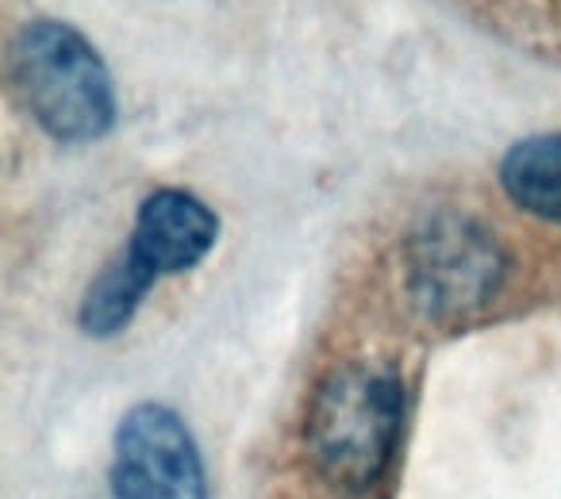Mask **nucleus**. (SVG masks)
I'll list each match as a JSON object with an SVG mask.
<instances>
[{
  "label": "nucleus",
  "mask_w": 561,
  "mask_h": 499,
  "mask_svg": "<svg viewBox=\"0 0 561 499\" xmlns=\"http://www.w3.org/2000/svg\"><path fill=\"white\" fill-rule=\"evenodd\" d=\"M404 422V384L377 365H346L323 381L308 415V450L331 488L362 496L385 476Z\"/></svg>",
  "instance_id": "nucleus-1"
},
{
  "label": "nucleus",
  "mask_w": 561,
  "mask_h": 499,
  "mask_svg": "<svg viewBox=\"0 0 561 499\" xmlns=\"http://www.w3.org/2000/svg\"><path fill=\"white\" fill-rule=\"evenodd\" d=\"M12 78L47 135L93 142L116 124V89L85 35L58 20H35L12 43Z\"/></svg>",
  "instance_id": "nucleus-2"
},
{
  "label": "nucleus",
  "mask_w": 561,
  "mask_h": 499,
  "mask_svg": "<svg viewBox=\"0 0 561 499\" xmlns=\"http://www.w3.org/2000/svg\"><path fill=\"white\" fill-rule=\"evenodd\" d=\"M500 185L523 211L561 223V135H530L500 162Z\"/></svg>",
  "instance_id": "nucleus-6"
},
{
  "label": "nucleus",
  "mask_w": 561,
  "mask_h": 499,
  "mask_svg": "<svg viewBox=\"0 0 561 499\" xmlns=\"http://www.w3.org/2000/svg\"><path fill=\"white\" fill-rule=\"evenodd\" d=\"M150 277L139 266L127 262V254H119L93 285H89L85 300H81V327L96 338H108L116 330H124L131 323V315L139 312L142 297L150 289Z\"/></svg>",
  "instance_id": "nucleus-7"
},
{
  "label": "nucleus",
  "mask_w": 561,
  "mask_h": 499,
  "mask_svg": "<svg viewBox=\"0 0 561 499\" xmlns=\"http://www.w3.org/2000/svg\"><path fill=\"white\" fill-rule=\"evenodd\" d=\"M216 234L219 219L208 204H201L188 193H178V188H162V193L142 200L124 254L150 281H158V277L185 274L196 262L208 258V250L216 246Z\"/></svg>",
  "instance_id": "nucleus-5"
},
{
  "label": "nucleus",
  "mask_w": 561,
  "mask_h": 499,
  "mask_svg": "<svg viewBox=\"0 0 561 499\" xmlns=\"http://www.w3.org/2000/svg\"><path fill=\"white\" fill-rule=\"evenodd\" d=\"M500 250L469 219H431L412 246V292L427 315H466L500 281Z\"/></svg>",
  "instance_id": "nucleus-4"
},
{
  "label": "nucleus",
  "mask_w": 561,
  "mask_h": 499,
  "mask_svg": "<svg viewBox=\"0 0 561 499\" xmlns=\"http://www.w3.org/2000/svg\"><path fill=\"white\" fill-rule=\"evenodd\" d=\"M116 499H208L201 453L188 427L162 404H139L124 415L112 457Z\"/></svg>",
  "instance_id": "nucleus-3"
}]
</instances>
